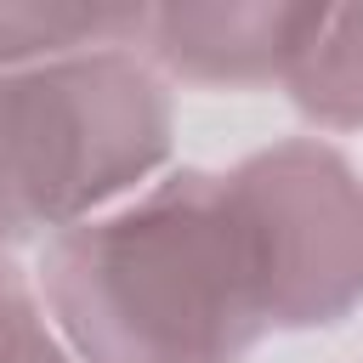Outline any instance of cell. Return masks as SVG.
Returning a JSON list of instances; mask_svg holds the SVG:
<instances>
[{
  "label": "cell",
  "instance_id": "2",
  "mask_svg": "<svg viewBox=\"0 0 363 363\" xmlns=\"http://www.w3.org/2000/svg\"><path fill=\"white\" fill-rule=\"evenodd\" d=\"M170 125V91L142 51L0 68V255L147 187Z\"/></svg>",
  "mask_w": 363,
  "mask_h": 363
},
{
  "label": "cell",
  "instance_id": "1",
  "mask_svg": "<svg viewBox=\"0 0 363 363\" xmlns=\"http://www.w3.org/2000/svg\"><path fill=\"white\" fill-rule=\"evenodd\" d=\"M34 289L74 363H238L363 306V176L318 136L170 170L57 233Z\"/></svg>",
  "mask_w": 363,
  "mask_h": 363
},
{
  "label": "cell",
  "instance_id": "3",
  "mask_svg": "<svg viewBox=\"0 0 363 363\" xmlns=\"http://www.w3.org/2000/svg\"><path fill=\"white\" fill-rule=\"evenodd\" d=\"M323 23V0H210V6H147L142 57L187 85L255 91L284 85L312 28Z\"/></svg>",
  "mask_w": 363,
  "mask_h": 363
},
{
  "label": "cell",
  "instance_id": "4",
  "mask_svg": "<svg viewBox=\"0 0 363 363\" xmlns=\"http://www.w3.org/2000/svg\"><path fill=\"white\" fill-rule=\"evenodd\" d=\"M147 6L108 0H0V68H40L91 51H136Z\"/></svg>",
  "mask_w": 363,
  "mask_h": 363
},
{
  "label": "cell",
  "instance_id": "6",
  "mask_svg": "<svg viewBox=\"0 0 363 363\" xmlns=\"http://www.w3.org/2000/svg\"><path fill=\"white\" fill-rule=\"evenodd\" d=\"M0 363H74L40 306V289L11 267V255H0Z\"/></svg>",
  "mask_w": 363,
  "mask_h": 363
},
{
  "label": "cell",
  "instance_id": "5",
  "mask_svg": "<svg viewBox=\"0 0 363 363\" xmlns=\"http://www.w3.org/2000/svg\"><path fill=\"white\" fill-rule=\"evenodd\" d=\"M284 91L318 130H363V6H323Z\"/></svg>",
  "mask_w": 363,
  "mask_h": 363
}]
</instances>
